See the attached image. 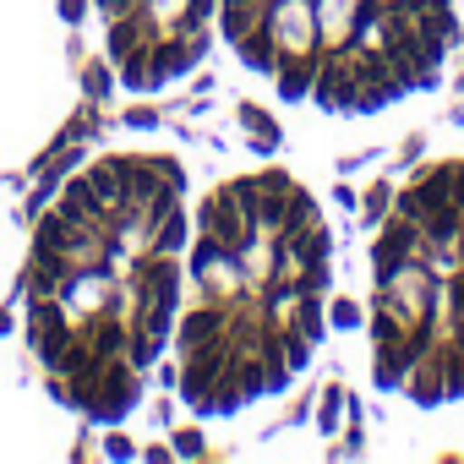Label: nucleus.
<instances>
[{
    "label": "nucleus",
    "mask_w": 464,
    "mask_h": 464,
    "mask_svg": "<svg viewBox=\"0 0 464 464\" xmlns=\"http://www.w3.org/2000/svg\"><path fill=\"white\" fill-rule=\"evenodd\" d=\"M224 328V317L218 312H191L186 323H180V350L191 355V350H208V339Z\"/></svg>",
    "instance_id": "39448f33"
},
{
    "label": "nucleus",
    "mask_w": 464,
    "mask_h": 464,
    "mask_svg": "<svg viewBox=\"0 0 464 464\" xmlns=\"http://www.w3.org/2000/svg\"><path fill=\"white\" fill-rule=\"evenodd\" d=\"M202 236H208V241H218L229 257H241V252L252 246V218H246V208H241L236 186H224V191H213V197H208V208H202Z\"/></svg>",
    "instance_id": "f257e3e1"
},
{
    "label": "nucleus",
    "mask_w": 464,
    "mask_h": 464,
    "mask_svg": "<svg viewBox=\"0 0 464 464\" xmlns=\"http://www.w3.org/2000/svg\"><path fill=\"white\" fill-rule=\"evenodd\" d=\"M61 17H66V23H77V17H82V0H61Z\"/></svg>",
    "instance_id": "1a4fd4ad"
},
{
    "label": "nucleus",
    "mask_w": 464,
    "mask_h": 464,
    "mask_svg": "<svg viewBox=\"0 0 464 464\" xmlns=\"http://www.w3.org/2000/svg\"><path fill=\"white\" fill-rule=\"evenodd\" d=\"M312 82H317V55L312 50H285V61H279V93L285 99H306Z\"/></svg>",
    "instance_id": "7ed1b4c3"
},
{
    "label": "nucleus",
    "mask_w": 464,
    "mask_h": 464,
    "mask_svg": "<svg viewBox=\"0 0 464 464\" xmlns=\"http://www.w3.org/2000/svg\"><path fill=\"white\" fill-rule=\"evenodd\" d=\"M246 126H252V142H263V148H274V142H279V126H274L268 115H257V110H246Z\"/></svg>",
    "instance_id": "423d86ee"
},
{
    "label": "nucleus",
    "mask_w": 464,
    "mask_h": 464,
    "mask_svg": "<svg viewBox=\"0 0 464 464\" xmlns=\"http://www.w3.org/2000/svg\"><path fill=\"white\" fill-rule=\"evenodd\" d=\"M334 323H339V328H361V306L339 301V306H334Z\"/></svg>",
    "instance_id": "0eeeda50"
},
{
    "label": "nucleus",
    "mask_w": 464,
    "mask_h": 464,
    "mask_svg": "<svg viewBox=\"0 0 464 464\" xmlns=\"http://www.w3.org/2000/svg\"><path fill=\"white\" fill-rule=\"evenodd\" d=\"M312 93L328 110H355V61H350V50H328V66L312 82Z\"/></svg>",
    "instance_id": "f03ea898"
},
{
    "label": "nucleus",
    "mask_w": 464,
    "mask_h": 464,
    "mask_svg": "<svg viewBox=\"0 0 464 464\" xmlns=\"http://www.w3.org/2000/svg\"><path fill=\"white\" fill-rule=\"evenodd\" d=\"M104 82H110V72H104V66H93V72H88V93H104Z\"/></svg>",
    "instance_id": "6e6552de"
},
{
    "label": "nucleus",
    "mask_w": 464,
    "mask_h": 464,
    "mask_svg": "<svg viewBox=\"0 0 464 464\" xmlns=\"http://www.w3.org/2000/svg\"><path fill=\"white\" fill-rule=\"evenodd\" d=\"M88 191L99 197V208H104V213H121V208H126V164H121V159H110V164L88 169Z\"/></svg>",
    "instance_id": "20e7f679"
}]
</instances>
